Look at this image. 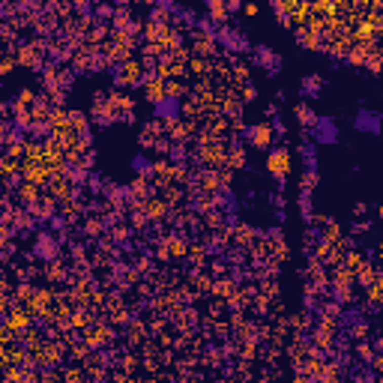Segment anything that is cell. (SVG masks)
Listing matches in <instances>:
<instances>
[{"mask_svg":"<svg viewBox=\"0 0 383 383\" xmlns=\"http://www.w3.org/2000/svg\"><path fill=\"white\" fill-rule=\"evenodd\" d=\"M270 171L276 174V177H285L287 174V165H290V159H287V150H276L273 156H270Z\"/></svg>","mask_w":383,"mask_h":383,"instance_id":"6da1fadb","label":"cell"},{"mask_svg":"<svg viewBox=\"0 0 383 383\" xmlns=\"http://www.w3.org/2000/svg\"><path fill=\"white\" fill-rule=\"evenodd\" d=\"M270 138H273V129L270 126H255L252 129V144H255V147H266Z\"/></svg>","mask_w":383,"mask_h":383,"instance_id":"7a4b0ae2","label":"cell"}]
</instances>
